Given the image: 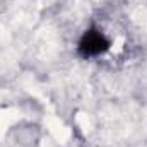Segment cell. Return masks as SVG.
Masks as SVG:
<instances>
[{
  "mask_svg": "<svg viewBox=\"0 0 147 147\" xmlns=\"http://www.w3.org/2000/svg\"><path fill=\"white\" fill-rule=\"evenodd\" d=\"M111 43L110 39L105 36L103 31L96 29V28H91L87 29L82 38L79 39V55L84 57V58H92V57H99L103 53H106L110 50Z\"/></svg>",
  "mask_w": 147,
  "mask_h": 147,
  "instance_id": "cell-1",
  "label": "cell"
}]
</instances>
